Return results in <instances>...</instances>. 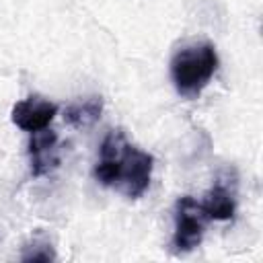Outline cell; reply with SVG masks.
Returning <instances> with one entry per match:
<instances>
[{"instance_id":"obj_1","label":"cell","mask_w":263,"mask_h":263,"mask_svg":"<svg viewBox=\"0 0 263 263\" xmlns=\"http://www.w3.org/2000/svg\"><path fill=\"white\" fill-rule=\"evenodd\" d=\"M152 168V154L132 146L121 129H111L101 144V158L92 175L101 185L117 187L129 199H138L150 185Z\"/></svg>"},{"instance_id":"obj_2","label":"cell","mask_w":263,"mask_h":263,"mask_svg":"<svg viewBox=\"0 0 263 263\" xmlns=\"http://www.w3.org/2000/svg\"><path fill=\"white\" fill-rule=\"evenodd\" d=\"M218 70L216 47L208 41L189 43L175 51L171 60V78L177 92L185 99H197Z\"/></svg>"},{"instance_id":"obj_3","label":"cell","mask_w":263,"mask_h":263,"mask_svg":"<svg viewBox=\"0 0 263 263\" xmlns=\"http://www.w3.org/2000/svg\"><path fill=\"white\" fill-rule=\"evenodd\" d=\"M208 214L201 208V201H195L191 195L179 197L175 205V234H173V251L179 255L191 253L201 245Z\"/></svg>"},{"instance_id":"obj_4","label":"cell","mask_w":263,"mask_h":263,"mask_svg":"<svg viewBox=\"0 0 263 263\" xmlns=\"http://www.w3.org/2000/svg\"><path fill=\"white\" fill-rule=\"evenodd\" d=\"M58 113V105L39 97V95H33V97H27L25 101H18L14 103L12 111H10V119L16 127H21L23 132H39V129H45L51 119L55 117Z\"/></svg>"},{"instance_id":"obj_5","label":"cell","mask_w":263,"mask_h":263,"mask_svg":"<svg viewBox=\"0 0 263 263\" xmlns=\"http://www.w3.org/2000/svg\"><path fill=\"white\" fill-rule=\"evenodd\" d=\"M201 208L210 220H230L236 210V179H230V175L220 177L214 187L205 193Z\"/></svg>"},{"instance_id":"obj_6","label":"cell","mask_w":263,"mask_h":263,"mask_svg":"<svg viewBox=\"0 0 263 263\" xmlns=\"http://www.w3.org/2000/svg\"><path fill=\"white\" fill-rule=\"evenodd\" d=\"M29 156H31V173L33 177H43L58 168L60 154H58V136L51 129L33 132L29 142Z\"/></svg>"},{"instance_id":"obj_7","label":"cell","mask_w":263,"mask_h":263,"mask_svg":"<svg viewBox=\"0 0 263 263\" xmlns=\"http://www.w3.org/2000/svg\"><path fill=\"white\" fill-rule=\"evenodd\" d=\"M101 113H103V97L92 95L84 101H76L68 105L64 111V119L76 129H86L99 121Z\"/></svg>"},{"instance_id":"obj_8","label":"cell","mask_w":263,"mask_h":263,"mask_svg":"<svg viewBox=\"0 0 263 263\" xmlns=\"http://www.w3.org/2000/svg\"><path fill=\"white\" fill-rule=\"evenodd\" d=\"M55 259H58V255H55L51 242L41 236H35L21 253V261H55Z\"/></svg>"}]
</instances>
